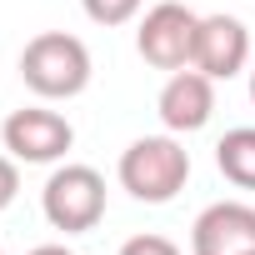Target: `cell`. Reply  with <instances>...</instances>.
<instances>
[{
  "mask_svg": "<svg viewBox=\"0 0 255 255\" xmlns=\"http://www.w3.org/2000/svg\"><path fill=\"white\" fill-rule=\"evenodd\" d=\"M0 140L5 150L25 165H55L65 160V150L75 145V130L60 110H45V105H25V110H10L5 125H0Z\"/></svg>",
  "mask_w": 255,
  "mask_h": 255,
  "instance_id": "5",
  "label": "cell"
},
{
  "mask_svg": "<svg viewBox=\"0 0 255 255\" xmlns=\"http://www.w3.org/2000/svg\"><path fill=\"white\" fill-rule=\"evenodd\" d=\"M115 175H120V190H130V200L165 205L190 180V150L175 135H140V140L125 145Z\"/></svg>",
  "mask_w": 255,
  "mask_h": 255,
  "instance_id": "1",
  "label": "cell"
},
{
  "mask_svg": "<svg viewBox=\"0 0 255 255\" xmlns=\"http://www.w3.org/2000/svg\"><path fill=\"white\" fill-rule=\"evenodd\" d=\"M160 120L170 135H190V130H205L210 115H215V80L195 65L185 70H170V80L160 85V100H155Z\"/></svg>",
  "mask_w": 255,
  "mask_h": 255,
  "instance_id": "7",
  "label": "cell"
},
{
  "mask_svg": "<svg viewBox=\"0 0 255 255\" xmlns=\"http://www.w3.org/2000/svg\"><path fill=\"white\" fill-rule=\"evenodd\" d=\"M20 195V170H15V155H0V210H10Z\"/></svg>",
  "mask_w": 255,
  "mask_h": 255,
  "instance_id": "12",
  "label": "cell"
},
{
  "mask_svg": "<svg viewBox=\"0 0 255 255\" xmlns=\"http://www.w3.org/2000/svg\"><path fill=\"white\" fill-rule=\"evenodd\" d=\"M215 165L230 185L255 190V125H240V130H225V140L215 145Z\"/></svg>",
  "mask_w": 255,
  "mask_h": 255,
  "instance_id": "9",
  "label": "cell"
},
{
  "mask_svg": "<svg viewBox=\"0 0 255 255\" xmlns=\"http://www.w3.org/2000/svg\"><path fill=\"white\" fill-rule=\"evenodd\" d=\"M250 100H255V70H250Z\"/></svg>",
  "mask_w": 255,
  "mask_h": 255,
  "instance_id": "14",
  "label": "cell"
},
{
  "mask_svg": "<svg viewBox=\"0 0 255 255\" xmlns=\"http://www.w3.org/2000/svg\"><path fill=\"white\" fill-rule=\"evenodd\" d=\"M0 255H5V250H0Z\"/></svg>",
  "mask_w": 255,
  "mask_h": 255,
  "instance_id": "16",
  "label": "cell"
},
{
  "mask_svg": "<svg viewBox=\"0 0 255 255\" xmlns=\"http://www.w3.org/2000/svg\"><path fill=\"white\" fill-rule=\"evenodd\" d=\"M250 65V30L235 15H200V35H195V70H205L210 80H230Z\"/></svg>",
  "mask_w": 255,
  "mask_h": 255,
  "instance_id": "8",
  "label": "cell"
},
{
  "mask_svg": "<svg viewBox=\"0 0 255 255\" xmlns=\"http://www.w3.org/2000/svg\"><path fill=\"white\" fill-rule=\"evenodd\" d=\"M20 80L40 100H75L90 85V50L80 35L65 30H40L20 50Z\"/></svg>",
  "mask_w": 255,
  "mask_h": 255,
  "instance_id": "2",
  "label": "cell"
},
{
  "mask_svg": "<svg viewBox=\"0 0 255 255\" xmlns=\"http://www.w3.org/2000/svg\"><path fill=\"white\" fill-rule=\"evenodd\" d=\"M195 35H200V15L180 0H160V5L145 10L135 30V50L155 70H185L195 65Z\"/></svg>",
  "mask_w": 255,
  "mask_h": 255,
  "instance_id": "4",
  "label": "cell"
},
{
  "mask_svg": "<svg viewBox=\"0 0 255 255\" xmlns=\"http://www.w3.org/2000/svg\"><path fill=\"white\" fill-rule=\"evenodd\" d=\"M40 210L55 230L85 235L105 220V175L95 165H60L40 190Z\"/></svg>",
  "mask_w": 255,
  "mask_h": 255,
  "instance_id": "3",
  "label": "cell"
},
{
  "mask_svg": "<svg viewBox=\"0 0 255 255\" xmlns=\"http://www.w3.org/2000/svg\"><path fill=\"white\" fill-rule=\"evenodd\" d=\"M25 255H75V250H65V245H35V250H25Z\"/></svg>",
  "mask_w": 255,
  "mask_h": 255,
  "instance_id": "13",
  "label": "cell"
},
{
  "mask_svg": "<svg viewBox=\"0 0 255 255\" xmlns=\"http://www.w3.org/2000/svg\"><path fill=\"white\" fill-rule=\"evenodd\" d=\"M255 250V205L215 200L190 225V255H245Z\"/></svg>",
  "mask_w": 255,
  "mask_h": 255,
  "instance_id": "6",
  "label": "cell"
},
{
  "mask_svg": "<svg viewBox=\"0 0 255 255\" xmlns=\"http://www.w3.org/2000/svg\"><path fill=\"white\" fill-rule=\"evenodd\" d=\"M80 5H85V15H90L95 25L115 30V25H130V20L140 15L145 0H80Z\"/></svg>",
  "mask_w": 255,
  "mask_h": 255,
  "instance_id": "10",
  "label": "cell"
},
{
  "mask_svg": "<svg viewBox=\"0 0 255 255\" xmlns=\"http://www.w3.org/2000/svg\"><path fill=\"white\" fill-rule=\"evenodd\" d=\"M245 255H255V250H245Z\"/></svg>",
  "mask_w": 255,
  "mask_h": 255,
  "instance_id": "15",
  "label": "cell"
},
{
  "mask_svg": "<svg viewBox=\"0 0 255 255\" xmlns=\"http://www.w3.org/2000/svg\"><path fill=\"white\" fill-rule=\"evenodd\" d=\"M120 255H180V245L165 235H130L120 245Z\"/></svg>",
  "mask_w": 255,
  "mask_h": 255,
  "instance_id": "11",
  "label": "cell"
}]
</instances>
